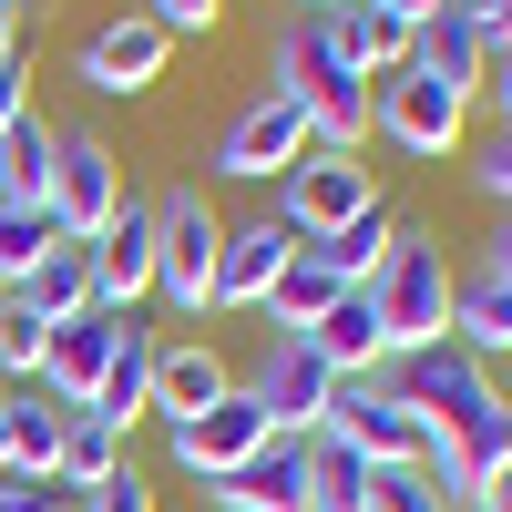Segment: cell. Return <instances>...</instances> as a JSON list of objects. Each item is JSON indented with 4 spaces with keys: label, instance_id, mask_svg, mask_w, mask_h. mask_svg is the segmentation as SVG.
Returning a JSON list of instances; mask_svg holds the SVG:
<instances>
[{
    "label": "cell",
    "instance_id": "obj_1",
    "mask_svg": "<svg viewBox=\"0 0 512 512\" xmlns=\"http://www.w3.org/2000/svg\"><path fill=\"white\" fill-rule=\"evenodd\" d=\"M277 93L308 113V144H318V154H359V144H369V93H379V82L338 52V31H328L318 11H297V21L277 31Z\"/></svg>",
    "mask_w": 512,
    "mask_h": 512
},
{
    "label": "cell",
    "instance_id": "obj_2",
    "mask_svg": "<svg viewBox=\"0 0 512 512\" xmlns=\"http://www.w3.org/2000/svg\"><path fill=\"white\" fill-rule=\"evenodd\" d=\"M216 246H226V216L205 205V185L154 195V297L175 318H216Z\"/></svg>",
    "mask_w": 512,
    "mask_h": 512
},
{
    "label": "cell",
    "instance_id": "obj_3",
    "mask_svg": "<svg viewBox=\"0 0 512 512\" xmlns=\"http://www.w3.org/2000/svg\"><path fill=\"white\" fill-rule=\"evenodd\" d=\"M379 328H390V359H410V349H441L451 338V256L420 236L410 216H400V236H390V267H379Z\"/></svg>",
    "mask_w": 512,
    "mask_h": 512
},
{
    "label": "cell",
    "instance_id": "obj_4",
    "mask_svg": "<svg viewBox=\"0 0 512 512\" xmlns=\"http://www.w3.org/2000/svg\"><path fill=\"white\" fill-rule=\"evenodd\" d=\"M390 390L420 410V431H431V441H461L482 410H502L492 369H482L472 349H451V338H441V349H410V359H390Z\"/></svg>",
    "mask_w": 512,
    "mask_h": 512
},
{
    "label": "cell",
    "instance_id": "obj_5",
    "mask_svg": "<svg viewBox=\"0 0 512 512\" xmlns=\"http://www.w3.org/2000/svg\"><path fill=\"white\" fill-rule=\"evenodd\" d=\"M236 390L267 410V431L277 441H308V431H328V400H338V369L308 349V338H267V359H256Z\"/></svg>",
    "mask_w": 512,
    "mask_h": 512
},
{
    "label": "cell",
    "instance_id": "obj_6",
    "mask_svg": "<svg viewBox=\"0 0 512 512\" xmlns=\"http://www.w3.org/2000/svg\"><path fill=\"white\" fill-rule=\"evenodd\" d=\"M461 123H472V103L441 93V82H431V72H410V62L369 93V134H379V144H400V154H420V164H451V154H461Z\"/></svg>",
    "mask_w": 512,
    "mask_h": 512
},
{
    "label": "cell",
    "instance_id": "obj_7",
    "mask_svg": "<svg viewBox=\"0 0 512 512\" xmlns=\"http://www.w3.org/2000/svg\"><path fill=\"white\" fill-rule=\"evenodd\" d=\"M369 195H379V185H369V164H359V154H318V144H308V154L277 175V226H287L297 246H318V236L349 226Z\"/></svg>",
    "mask_w": 512,
    "mask_h": 512
},
{
    "label": "cell",
    "instance_id": "obj_8",
    "mask_svg": "<svg viewBox=\"0 0 512 512\" xmlns=\"http://www.w3.org/2000/svg\"><path fill=\"white\" fill-rule=\"evenodd\" d=\"M328 431L349 441L369 472H390V461H420L431 451V431H420V410L390 390V369H369V379H338V400H328Z\"/></svg>",
    "mask_w": 512,
    "mask_h": 512
},
{
    "label": "cell",
    "instance_id": "obj_9",
    "mask_svg": "<svg viewBox=\"0 0 512 512\" xmlns=\"http://www.w3.org/2000/svg\"><path fill=\"white\" fill-rule=\"evenodd\" d=\"M113 205H123V164L103 134H82V123H62V144H52V226L72 246H93L113 226Z\"/></svg>",
    "mask_w": 512,
    "mask_h": 512
},
{
    "label": "cell",
    "instance_id": "obj_10",
    "mask_svg": "<svg viewBox=\"0 0 512 512\" xmlns=\"http://www.w3.org/2000/svg\"><path fill=\"white\" fill-rule=\"evenodd\" d=\"M297 154H308V113H297L287 93H256L226 134H216V154H205V164H216L226 185H277Z\"/></svg>",
    "mask_w": 512,
    "mask_h": 512
},
{
    "label": "cell",
    "instance_id": "obj_11",
    "mask_svg": "<svg viewBox=\"0 0 512 512\" xmlns=\"http://www.w3.org/2000/svg\"><path fill=\"white\" fill-rule=\"evenodd\" d=\"M267 441H277V431H267V410L236 390V400H216L205 420H175V431H164V461H175L185 482H226V472H246Z\"/></svg>",
    "mask_w": 512,
    "mask_h": 512
},
{
    "label": "cell",
    "instance_id": "obj_12",
    "mask_svg": "<svg viewBox=\"0 0 512 512\" xmlns=\"http://www.w3.org/2000/svg\"><path fill=\"white\" fill-rule=\"evenodd\" d=\"M82 256H93V308L134 318V297H154V195H123L113 226L82 246Z\"/></svg>",
    "mask_w": 512,
    "mask_h": 512
},
{
    "label": "cell",
    "instance_id": "obj_13",
    "mask_svg": "<svg viewBox=\"0 0 512 512\" xmlns=\"http://www.w3.org/2000/svg\"><path fill=\"white\" fill-rule=\"evenodd\" d=\"M164 52H175V41H164L144 11H123V21H103L93 41H82L72 72H82V93H113L123 103V93H154V82H164Z\"/></svg>",
    "mask_w": 512,
    "mask_h": 512
},
{
    "label": "cell",
    "instance_id": "obj_14",
    "mask_svg": "<svg viewBox=\"0 0 512 512\" xmlns=\"http://www.w3.org/2000/svg\"><path fill=\"white\" fill-rule=\"evenodd\" d=\"M113 338H123V318H113V308H82V318H62L52 338H41V390H52L62 410H93L103 369H113Z\"/></svg>",
    "mask_w": 512,
    "mask_h": 512
},
{
    "label": "cell",
    "instance_id": "obj_15",
    "mask_svg": "<svg viewBox=\"0 0 512 512\" xmlns=\"http://www.w3.org/2000/svg\"><path fill=\"white\" fill-rule=\"evenodd\" d=\"M216 400H236V369L216 359V338H164L154 349V420H205Z\"/></svg>",
    "mask_w": 512,
    "mask_h": 512
},
{
    "label": "cell",
    "instance_id": "obj_16",
    "mask_svg": "<svg viewBox=\"0 0 512 512\" xmlns=\"http://www.w3.org/2000/svg\"><path fill=\"white\" fill-rule=\"evenodd\" d=\"M287 256H297V236L277 216L226 226V246H216V308H267V287L287 277Z\"/></svg>",
    "mask_w": 512,
    "mask_h": 512
},
{
    "label": "cell",
    "instance_id": "obj_17",
    "mask_svg": "<svg viewBox=\"0 0 512 512\" xmlns=\"http://www.w3.org/2000/svg\"><path fill=\"white\" fill-rule=\"evenodd\" d=\"M0 308H11L21 328H41V338H52L62 318H82V308H93V256H82V246L62 236V246L41 256L31 277H11V287H0Z\"/></svg>",
    "mask_w": 512,
    "mask_h": 512
},
{
    "label": "cell",
    "instance_id": "obj_18",
    "mask_svg": "<svg viewBox=\"0 0 512 512\" xmlns=\"http://www.w3.org/2000/svg\"><path fill=\"white\" fill-rule=\"evenodd\" d=\"M205 512H308V441H267L246 472L205 482Z\"/></svg>",
    "mask_w": 512,
    "mask_h": 512
},
{
    "label": "cell",
    "instance_id": "obj_19",
    "mask_svg": "<svg viewBox=\"0 0 512 512\" xmlns=\"http://www.w3.org/2000/svg\"><path fill=\"white\" fill-rule=\"evenodd\" d=\"M308 349H318L338 379H369V369H390V328H379V297H369V287H338V308L308 328Z\"/></svg>",
    "mask_w": 512,
    "mask_h": 512
},
{
    "label": "cell",
    "instance_id": "obj_20",
    "mask_svg": "<svg viewBox=\"0 0 512 512\" xmlns=\"http://www.w3.org/2000/svg\"><path fill=\"white\" fill-rule=\"evenodd\" d=\"M154 349H164V338H154L144 318H123L113 369H103V390H93V420H113L123 441H134V420H154Z\"/></svg>",
    "mask_w": 512,
    "mask_h": 512
},
{
    "label": "cell",
    "instance_id": "obj_21",
    "mask_svg": "<svg viewBox=\"0 0 512 512\" xmlns=\"http://www.w3.org/2000/svg\"><path fill=\"white\" fill-rule=\"evenodd\" d=\"M390 236H400V205H390V195H369L359 216L338 226V236H318L308 256H318L338 287H379V267H390Z\"/></svg>",
    "mask_w": 512,
    "mask_h": 512
},
{
    "label": "cell",
    "instance_id": "obj_22",
    "mask_svg": "<svg viewBox=\"0 0 512 512\" xmlns=\"http://www.w3.org/2000/svg\"><path fill=\"white\" fill-rule=\"evenodd\" d=\"M328 31H338V52H349L369 82H390L400 62H410V11H400V0H349V11H328Z\"/></svg>",
    "mask_w": 512,
    "mask_h": 512
},
{
    "label": "cell",
    "instance_id": "obj_23",
    "mask_svg": "<svg viewBox=\"0 0 512 512\" xmlns=\"http://www.w3.org/2000/svg\"><path fill=\"white\" fill-rule=\"evenodd\" d=\"M0 420H11V472H31V482H52V461H62V400L41 390V379H11L0 390Z\"/></svg>",
    "mask_w": 512,
    "mask_h": 512
},
{
    "label": "cell",
    "instance_id": "obj_24",
    "mask_svg": "<svg viewBox=\"0 0 512 512\" xmlns=\"http://www.w3.org/2000/svg\"><path fill=\"white\" fill-rule=\"evenodd\" d=\"M451 349H472L482 369L512 359V287H502V277H482V267L451 277Z\"/></svg>",
    "mask_w": 512,
    "mask_h": 512
},
{
    "label": "cell",
    "instance_id": "obj_25",
    "mask_svg": "<svg viewBox=\"0 0 512 512\" xmlns=\"http://www.w3.org/2000/svg\"><path fill=\"white\" fill-rule=\"evenodd\" d=\"M482 62H492V52L461 31V11H431V21L410 31V72H431L441 93H461V103H482Z\"/></svg>",
    "mask_w": 512,
    "mask_h": 512
},
{
    "label": "cell",
    "instance_id": "obj_26",
    "mask_svg": "<svg viewBox=\"0 0 512 512\" xmlns=\"http://www.w3.org/2000/svg\"><path fill=\"white\" fill-rule=\"evenodd\" d=\"M113 472H123V431H113V420H93V410H72V420H62V461H52V492L93 502Z\"/></svg>",
    "mask_w": 512,
    "mask_h": 512
},
{
    "label": "cell",
    "instance_id": "obj_27",
    "mask_svg": "<svg viewBox=\"0 0 512 512\" xmlns=\"http://www.w3.org/2000/svg\"><path fill=\"white\" fill-rule=\"evenodd\" d=\"M328 308H338V277L318 267L308 246H297V256H287V277L267 287V338H308V328H318Z\"/></svg>",
    "mask_w": 512,
    "mask_h": 512
},
{
    "label": "cell",
    "instance_id": "obj_28",
    "mask_svg": "<svg viewBox=\"0 0 512 512\" xmlns=\"http://www.w3.org/2000/svg\"><path fill=\"white\" fill-rule=\"evenodd\" d=\"M308 512H369V461L338 431H308Z\"/></svg>",
    "mask_w": 512,
    "mask_h": 512
},
{
    "label": "cell",
    "instance_id": "obj_29",
    "mask_svg": "<svg viewBox=\"0 0 512 512\" xmlns=\"http://www.w3.org/2000/svg\"><path fill=\"white\" fill-rule=\"evenodd\" d=\"M52 144H62V123H41V113L0 144V205H52Z\"/></svg>",
    "mask_w": 512,
    "mask_h": 512
},
{
    "label": "cell",
    "instance_id": "obj_30",
    "mask_svg": "<svg viewBox=\"0 0 512 512\" xmlns=\"http://www.w3.org/2000/svg\"><path fill=\"white\" fill-rule=\"evenodd\" d=\"M52 246H62L52 205H0V277H31V267H41Z\"/></svg>",
    "mask_w": 512,
    "mask_h": 512
},
{
    "label": "cell",
    "instance_id": "obj_31",
    "mask_svg": "<svg viewBox=\"0 0 512 512\" xmlns=\"http://www.w3.org/2000/svg\"><path fill=\"white\" fill-rule=\"evenodd\" d=\"M502 461H512V400H502V410H482L472 431H461V472H472V492L502 472Z\"/></svg>",
    "mask_w": 512,
    "mask_h": 512
},
{
    "label": "cell",
    "instance_id": "obj_32",
    "mask_svg": "<svg viewBox=\"0 0 512 512\" xmlns=\"http://www.w3.org/2000/svg\"><path fill=\"white\" fill-rule=\"evenodd\" d=\"M369 512H451V502L431 492L420 461H390V472H369Z\"/></svg>",
    "mask_w": 512,
    "mask_h": 512
},
{
    "label": "cell",
    "instance_id": "obj_33",
    "mask_svg": "<svg viewBox=\"0 0 512 512\" xmlns=\"http://www.w3.org/2000/svg\"><path fill=\"white\" fill-rule=\"evenodd\" d=\"M134 11H144L164 41H175V31H216V11H226V0H134Z\"/></svg>",
    "mask_w": 512,
    "mask_h": 512
},
{
    "label": "cell",
    "instance_id": "obj_34",
    "mask_svg": "<svg viewBox=\"0 0 512 512\" xmlns=\"http://www.w3.org/2000/svg\"><path fill=\"white\" fill-rule=\"evenodd\" d=\"M0 379H41V328H21L0 308Z\"/></svg>",
    "mask_w": 512,
    "mask_h": 512
},
{
    "label": "cell",
    "instance_id": "obj_35",
    "mask_svg": "<svg viewBox=\"0 0 512 512\" xmlns=\"http://www.w3.org/2000/svg\"><path fill=\"white\" fill-rule=\"evenodd\" d=\"M472 185H482L492 205H512V123H502V134H492L482 154H472Z\"/></svg>",
    "mask_w": 512,
    "mask_h": 512
},
{
    "label": "cell",
    "instance_id": "obj_36",
    "mask_svg": "<svg viewBox=\"0 0 512 512\" xmlns=\"http://www.w3.org/2000/svg\"><path fill=\"white\" fill-rule=\"evenodd\" d=\"M31 123V62H0V144Z\"/></svg>",
    "mask_w": 512,
    "mask_h": 512
},
{
    "label": "cell",
    "instance_id": "obj_37",
    "mask_svg": "<svg viewBox=\"0 0 512 512\" xmlns=\"http://www.w3.org/2000/svg\"><path fill=\"white\" fill-rule=\"evenodd\" d=\"M93 512H154V492H144V472H134V461H123V472L93 492Z\"/></svg>",
    "mask_w": 512,
    "mask_h": 512
},
{
    "label": "cell",
    "instance_id": "obj_38",
    "mask_svg": "<svg viewBox=\"0 0 512 512\" xmlns=\"http://www.w3.org/2000/svg\"><path fill=\"white\" fill-rule=\"evenodd\" d=\"M62 492L52 482H31V472H0V512H52Z\"/></svg>",
    "mask_w": 512,
    "mask_h": 512
},
{
    "label": "cell",
    "instance_id": "obj_39",
    "mask_svg": "<svg viewBox=\"0 0 512 512\" xmlns=\"http://www.w3.org/2000/svg\"><path fill=\"white\" fill-rule=\"evenodd\" d=\"M482 103L512 123V41H492V62H482Z\"/></svg>",
    "mask_w": 512,
    "mask_h": 512
},
{
    "label": "cell",
    "instance_id": "obj_40",
    "mask_svg": "<svg viewBox=\"0 0 512 512\" xmlns=\"http://www.w3.org/2000/svg\"><path fill=\"white\" fill-rule=\"evenodd\" d=\"M482 277L512 287V205H502V226H492V246H482Z\"/></svg>",
    "mask_w": 512,
    "mask_h": 512
},
{
    "label": "cell",
    "instance_id": "obj_41",
    "mask_svg": "<svg viewBox=\"0 0 512 512\" xmlns=\"http://www.w3.org/2000/svg\"><path fill=\"white\" fill-rule=\"evenodd\" d=\"M461 512H512V461H502V472H492V482H482L472 502H461Z\"/></svg>",
    "mask_w": 512,
    "mask_h": 512
},
{
    "label": "cell",
    "instance_id": "obj_42",
    "mask_svg": "<svg viewBox=\"0 0 512 512\" xmlns=\"http://www.w3.org/2000/svg\"><path fill=\"white\" fill-rule=\"evenodd\" d=\"M0 62H21V11L0 0Z\"/></svg>",
    "mask_w": 512,
    "mask_h": 512
},
{
    "label": "cell",
    "instance_id": "obj_43",
    "mask_svg": "<svg viewBox=\"0 0 512 512\" xmlns=\"http://www.w3.org/2000/svg\"><path fill=\"white\" fill-rule=\"evenodd\" d=\"M400 11H410V21H431V11H451V0H400Z\"/></svg>",
    "mask_w": 512,
    "mask_h": 512
},
{
    "label": "cell",
    "instance_id": "obj_44",
    "mask_svg": "<svg viewBox=\"0 0 512 512\" xmlns=\"http://www.w3.org/2000/svg\"><path fill=\"white\" fill-rule=\"evenodd\" d=\"M297 11H318V21H328V11H349V0H297Z\"/></svg>",
    "mask_w": 512,
    "mask_h": 512
},
{
    "label": "cell",
    "instance_id": "obj_45",
    "mask_svg": "<svg viewBox=\"0 0 512 512\" xmlns=\"http://www.w3.org/2000/svg\"><path fill=\"white\" fill-rule=\"evenodd\" d=\"M0 472H11V420H0Z\"/></svg>",
    "mask_w": 512,
    "mask_h": 512
},
{
    "label": "cell",
    "instance_id": "obj_46",
    "mask_svg": "<svg viewBox=\"0 0 512 512\" xmlns=\"http://www.w3.org/2000/svg\"><path fill=\"white\" fill-rule=\"evenodd\" d=\"M52 512H93V502H72V492H62V502H52Z\"/></svg>",
    "mask_w": 512,
    "mask_h": 512
},
{
    "label": "cell",
    "instance_id": "obj_47",
    "mask_svg": "<svg viewBox=\"0 0 512 512\" xmlns=\"http://www.w3.org/2000/svg\"><path fill=\"white\" fill-rule=\"evenodd\" d=\"M0 390H11V379H0Z\"/></svg>",
    "mask_w": 512,
    "mask_h": 512
},
{
    "label": "cell",
    "instance_id": "obj_48",
    "mask_svg": "<svg viewBox=\"0 0 512 512\" xmlns=\"http://www.w3.org/2000/svg\"><path fill=\"white\" fill-rule=\"evenodd\" d=\"M0 287H11V277H0Z\"/></svg>",
    "mask_w": 512,
    "mask_h": 512
},
{
    "label": "cell",
    "instance_id": "obj_49",
    "mask_svg": "<svg viewBox=\"0 0 512 512\" xmlns=\"http://www.w3.org/2000/svg\"><path fill=\"white\" fill-rule=\"evenodd\" d=\"M11 11H21V0H11Z\"/></svg>",
    "mask_w": 512,
    "mask_h": 512
}]
</instances>
